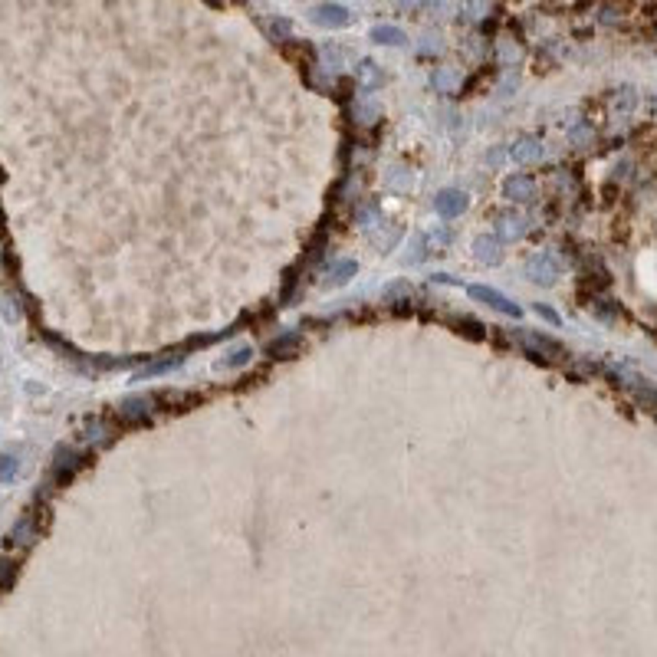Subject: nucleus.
I'll return each instance as SVG.
<instances>
[{
	"mask_svg": "<svg viewBox=\"0 0 657 657\" xmlns=\"http://www.w3.org/2000/svg\"><path fill=\"white\" fill-rule=\"evenodd\" d=\"M470 296L480 299V302H486L490 309L503 312V316H520V306H516V302H509L503 293H496V289H490V286H470Z\"/></svg>",
	"mask_w": 657,
	"mask_h": 657,
	"instance_id": "1",
	"label": "nucleus"
},
{
	"mask_svg": "<svg viewBox=\"0 0 657 657\" xmlns=\"http://www.w3.org/2000/svg\"><path fill=\"white\" fill-rule=\"evenodd\" d=\"M312 24L319 26H329V30H339V26H348L352 24V17H348L345 7H339V3H323V7H316V10L309 13Z\"/></svg>",
	"mask_w": 657,
	"mask_h": 657,
	"instance_id": "2",
	"label": "nucleus"
},
{
	"mask_svg": "<svg viewBox=\"0 0 657 657\" xmlns=\"http://www.w3.org/2000/svg\"><path fill=\"white\" fill-rule=\"evenodd\" d=\"M434 211L441 214V217H460V214L467 211V194H460V191H441L434 198Z\"/></svg>",
	"mask_w": 657,
	"mask_h": 657,
	"instance_id": "3",
	"label": "nucleus"
},
{
	"mask_svg": "<svg viewBox=\"0 0 657 657\" xmlns=\"http://www.w3.org/2000/svg\"><path fill=\"white\" fill-rule=\"evenodd\" d=\"M520 342L529 352H543V355H562L565 348H562V342H556V339H549V335H539V332H520Z\"/></svg>",
	"mask_w": 657,
	"mask_h": 657,
	"instance_id": "4",
	"label": "nucleus"
},
{
	"mask_svg": "<svg viewBox=\"0 0 657 657\" xmlns=\"http://www.w3.org/2000/svg\"><path fill=\"white\" fill-rule=\"evenodd\" d=\"M556 276H558V263L552 260V257H536L533 263H529V280H536V283H556Z\"/></svg>",
	"mask_w": 657,
	"mask_h": 657,
	"instance_id": "5",
	"label": "nucleus"
},
{
	"mask_svg": "<svg viewBox=\"0 0 657 657\" xmlns=\"http://www.w3.org/2000/svg\"><path fill=\"white\" fill-rule=\"evenodd\" d=\"M473 250H477V260L490 263V266H496V263H500V257H503V253H500V244H496L493 237H480V240L473 244Z\"/></svg>",
	"mask_w": 657,
	"mask_h": 657,
	"instance_id": "6",
	"label": "nucleus"
},
{
	"mask_svg": "<svg viewBox=\"0 0 657 657\" xmlns=\"http://www.w3.org/2000/svg\"><path fill=\"white\" fill-rule=\"evenodd\" d=\"M359 273V266H355V260H342V263H335L332 270H329V276H325V286H342V283H348L352 276Z\"/></svg>",
	"mask_w": 657,
	"mask_h": 657,
	"instance_id": "7",
	"label": "nucleus"
},
{
	"mask_svg": "<svg viewBox=\"0 0 657 657\" xmlns=\"http://www.w3.org/2000/svg\"><path fill=\"white\" fill-rule=\"evenodd\" d=\"M506 194L513 200H529L533 198V181L522 178V174H516V178H509L506 181Z\"/></svg>",
	"mask_w": 657,
	"mask_h": 657,
	"instance_id": "8",
	"label": "nucleus"
},
{
	"mask_svg": "<svg viewBox=\"0 0 657 657\" xmlns=\"http://www.w3.org/2000/svg\"><path fill=\"white\" fill-rule=\"evenodd\" d=\"M372 40H375V43H384V46H401V43H404L408 37H404L398 26H375V30H372Z\"/></svg>",
	"mask_w": 657,
	"mask_h": 657,
	"instance_id": "9",
	"label": "nucleus"
},
{
	"mask_svg": "<svg viewBox=\"0 0 657 657\" xmlns=\"http://www.w3.org/2000/svg\"><path fill=\"white\" fill-rule=\"evenodd\" d=\"M299 345H302V339H299L296 332H289V335H280L273 345H270V352H273V355H283V359H286V355H293Z\"/></svg>",
	"mask_w": 657,
	"mask_h": 657,
	"instance_id": "10",
	"label": "nucleus"
},
{
	"mask_svg": "<svg viewBox=\"0 0 657 657\" xmlns=\"http://www.w3.org/2000/svg\"><path fill=\"white\" fill-rule=\"evenodd\" d=\"M543 155V145H536V142H520L516 148H513V158L516 162H536Z\"/></svg>",
	"mask_w": 657,
	"mask_h": 657,
	"instance_id": "11",
	"label": "nucleus"
},
{
	"mask_svg": "<svg viewBox=\"0 0 657 657\" xmlns=\"http://www.w3.org/2000/svg\"><path fill=\"white\" fill-rule=\"evenodd\" d=\"M230 355H234V359H223L221 368H240V365H247L253 352H250V345H240L237 352H230Z\"/></svg>",
	"mask_w": 657,
	"mask_h": 657,
	"instance_id": "12",
	"label": "nucleus"
},
{
	"mask_svg": "<svg viewBox=\"0 0 657 657\" xmlns=\"http://www.w3.org/2000/svg\"><path fill=\"white\" fill-rule=\"evenodd\" d=\"M500 234L503 237H522L526 234V227H522L520 217H503V221H500Z\"/></svg>",
	"mask_w": 657,
	"mask_h": 657,
	"instance_id": "13",
	"label": "nucleus"
},
{
	"mask_svg": "<svg viewBox=\"0 0 657 657\" xmlns=\"http://www.w3.org/2000/svg\"><path fill=\"white\" fill-rule=\"evenodd\" d=\"M20 470V463H17V457H3V463H0V480H10L13 473Z\"/></svg>",
	"mask_w": 657,
	"mask_h": 657,
	"instance_id": "14",
	"label": "nucleus"
},
{
	"mask_svg": "<svg viewBox=\"0 0 657 657\" xmlns=\"http://www.w3.org/2000/svg\"><path fill=\"white\" fill-rule=\"evenodd\" d=\"M372 66H375V62H361V66H359V76L365 79V83H375V79H378V73H375Z\"/></svg>",
	"mask_w": 657,
	"mask_h": 657,
	"instance_id": "15",
	"label": "nucleus"
},
{
	"mask_svg": "<svg viewBox=\"0 0 657 657\" xmlns=\"http://www.w3.org/2000/svg\"><path fill=\"white\" fill-rule=\"evenodd\" d=\"M10 575H13V565H10V562H3V558H0V585H7V582H10Z\"/></svg>",
	"mask_w": 657,
	"mask_h": 657,
	"instance_id": "16",
	"label": "nucleus"
},
{
	"mask_svg": "<svg viewBox=\"0 0 657 657\" xmlns=\"http://www.w3.org/2000/svg\"><path fill=\"white\" fill-rule=\"evenodd\" d=\"M536 312H539L543 319H549V323H558V316H556L552 309H546V306H536Z\"/></svg>",
	"mask_w": 657,
	"mask_h": 657,
	"instance_id": "17",
	"label": "nucleus"
}]
</instances>
